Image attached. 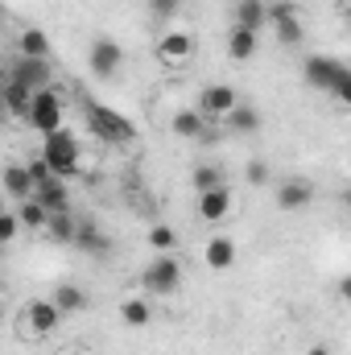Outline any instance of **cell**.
Returning <instances> with one entry per match:
<instances>
[{
    "label": "cell",
    "instance_id": "1",
    "mask_svg": "<svg viewBox=\"0 0 351 355\" xmlns=\"http://www.w3.org/2000/svg\"><path fill=\"white\" fill-rule=\"evenodd\" d=\"M37 157L46 162V170H50V174L62 178V182L83 170V145H79V137H75L67 124L42 137V153H37Z\"/></svg>",
    "mask_w": 351,
    "mask_h": 355
},
{
    "label": "cell",
    "instance_id": "2",
    "mask_svg": "<svg viewBox=\"0 0 351 355\" xmlns=\"http://www.w3.org/2000/svg\"><path fill=\"white\" fill-rule=\"evenodd\" d=\"M83 116H87L91 137H99L103 145H132V141H137V124H132L124 112L108 107V103L87 99V103H83Z\"/></svg>",
    "mask_w": 351,
    "mask_h": 355
},
{
    "label": "cell",
    "instance_id": "3",
    "mask_svg": "<svg viewBox=\"0 0 351 355\" xmlns=\"http://www.w3.org/2000/svg\"><path fill=\"white\" fill-rule=\"evenodd\" d=\"M302 75H306L310 87L331 91L339 103H351V71H348V62H339V58H331V54H310L306 67H302Z\"/></svg>",
    "mask_w": 351,
    "mask_h": 355
},
{
    "label": "cell",
    "instance_id": "4",
    "mask_svg": "<svg viewBox=\"0 0 351 355\" xmlns=\"http://www.w3.org/2000/svg\"><path fill=\"white\" fill-rule=\"evenodd\" d=\"M58 327H62V314L54 310L50 297H33V302H25V310H21V318H17V331H21L25 339H50Z\"/></svg>",
    "mask_w": 351,
    "mask_h": 355
},
{
    "label": "cell",
    "instance_id": "5",
    "mask_svg": "<svg viewBox=\"0 0 351 355\" xmlns=\"http://www.w3.org/2000/svg\"><path fill=\"white\" fill-rule=\"evenodd\" d=\"M141 285H145V293L149 297H170L182 289V265H178L174 252H162L153 265L141 272Z\"/></svg>",
    "mask_w": 351,
    "mask_h": 355
},
{
    "label": "cell",
    "instance_id": "6",
    "mask_svg": "<svg viewBox=\"0 0 351 355\" xmlns=\"http://www.w3.org/2000/svg\"><path fill=\"white\" fill-rule=\"evenodd\" d=\"M25 124L37 128L42 137L54 132V128H62V95H58L54 87L33 91V103H29V120H25Z\"/></svg>",
    "mask_w": 351,
    "mask_h": 355
},
{
    "label": "cell",
    "instance_id": "7",
    "mask_svg": "<svg viewBox=\"0 0 351 355\" xmlns=\"http://www.w3.org/2000/svg\"><path fill=\"white\" fill-rule=\"evenodd\" d=\"M87 67L95 79H112V75H120V67H124V50H120V42H112V37H95L87 50Z\"/></svg>",
    "mask_w": 351,
    "mask_h": 355
},
{
    "label": "cell",
    "instance_id": "8",
    "mask_svg": "<svg viewBox=\"0 0 351 355\" xmlns=\"http://www.w3.org/2000/svg\"><path fill=\"white\" fill-rule=\"evenodd\" d=\"M236 103H240V95L228 87V83H211V87H203V95H198V107H194V112H198L207 124H215V120H223Z\"/></svg>",
    "mask_w": 351,
    "mask_h": 355
},
{
    "label": "cell",
    "instance_id": "9",
    "mask_svg": "<svg viewBox=\"0 0 351 355\" xmlns=\"http://www.w3.org/2000/svg\"><path fill=\"white\" fill-rule=\"evenodd\" d=\"M153 50H157V62H162V67L178 71V67H186V62L194 58V37H190L186 29H174V33H166Z\"/></svg>",
    "mask_w": 351,
    "mask_h": 355
},
{
    "label": "cell",
    "instance_id": "10",
    "mask_svg": "<svg viewBox=\"0 0 351 355\" xmlns=\"http://www.w3.org/2000/svg\"><path fill=\"white\" fill-rule=\"evenodd\" d=\"M17 83H25L29 91H42V87H54V62L50 58H17L12 75Z\"/></svg>",
    "mask_w": 351,
    "mask_h": 355
},
{
    "label": "cell",
    "instance_id": "11",
    "mask_svg": "<svg viewBox=\"0 0 351 355\" xmlns=\"http://www.w3.org/2000/svg\"><path fill=\"white\" fill-rule=\"evenodd\" d=\"M310 202H314V186L306 178H285L277 186V207L281 211H306Z\"/></svg>",
    "mask_w": 351,
    "mask_h": 355
},
{
    "label": "cell",
    "instance_id": "12",
    "mask_svg": "<svg viewBox=\"0 0 351 355\" xmlns=\"http://www.w3.org/2000/svg\"><path fill=\"white\" fill-rule=\"evenodd\" d=\"M232 215V190L228 186H215V190H203L198 194V219L203 223H219Z\"/></svg>",
    "mask_w": 351,
    "mask_h": 355
},
{
    "label": "cell",
    "instance_id": "13",
    "mask_svg": "<svg viewBox=\"0 0 351 355\" xmlns=\"http://www.w3.org/2000/svg\"><path fill=\"white\" fill-rule=\"evenodd\" d=\"M50 302H54V310L67 318V314H83L91 306V297H87V289H79L75 281H58L54 285V293H50Z\"/></svg>",
    "mask_w": 351,
    "mask_h": 355
},
{
    "label": "cell",
    "instance_id": "14",
    "mask_svg": "<svg viewBox=\"0 0 351 355\" xmlns=\"http://www.w3.org/2000/svg\"><path fill=\"white\" fill-rule=\"evenodd\" d=\"M203 265L211 268V272H228V268L236 265V240L232 236H211L207 248H203Z\"/></svg>",
    "mask_w": 351,
    "mask_h": 355
},
{
    "label": "cell",
    "instance_id": "15",
    "mask_svg": "<svg viewBox=\"0 0 351 355\" xmlns=\"http://www.w3.org/2000/svg\"><path fill=\"white\" fill-rule=\"evenodd\" d=\"M0 186H4V194L12 198V202H25V198H33V178L25 170V162H12V166H4L0 170Z\"/></svg>",
    "mask_w": 351,
    "mask_h": 355
},
{
    "label": "cell",
    "instance_id": "16",
    "mask_svg": "<svg viewBox=\"0 0 351 355\" xmlns=\"http://www.w3.org/2000/svg\"><path fill=\"white\" fill-rule=\"evenodd\" d=\"M75 248H83L87 257H108V252H112V240L99 232L95 219H79V223H75Z\"/></svg>",
    "mask_w": 351,
    "mask_h": 355
},
{
    "label": "cell",
    "instance_id": "17",
    "mask_svg": "<svg viewBox=\"0 0 351 355\" xmlns=\"http://www.w3.org/2000/svg\"><path fill=\"white\" fill-rule=\"evenodd\" d=\"M54 46H50V33L37 29V25H25L17 33V58H50Z\"/></svg>",
    "mask_w": 351,
    "mask_h": 355
},
{
    "label": "cell",
    "instance_id": "18",
    "mask_svg": "<svg viewBox=\"0 0 351 355\" xmlns=\"http://www.w3.org/2000/svg\"><path fill=\"white\" fill-rule=\"evenodd\" d=\"M257 50H261V33L232 25V37H228V58H232V62H252V58H257Z\"/></svg>",
    "mask_w": 351,
    "mask_h": 355
},
{
    "label": "cell",
    "instance_id": "19",
    "mask_svg": "<svg viewBox=\"0 0 351 355\" xmlns=\"http://www.w3.org/2000/svg\"><path fill=\"white\" fill-rule=\"evenodd\" d=\"M33 198H37L46 211H67V207H71V190H67L62 178H46V182H37V186H33Z\"/></svg>",
    "mask_w": 351,
    "mask_h": 355
},
{
    "label": "cell",
    "instance_id": "20",
    "mask_svg": "<svg viewBox=\"0 0 351 355\" xmlns=\"http://www.w3.org/2000/svg\"><path fill=\"white\" fill-rule=\"evenodd\" d=\"M29 103H33V91L25 87V83H17V79H4V99H0V107H4L12 120H29Z\"/></svg>",
    "mask_w": 351,
    "mask_h": 355
},
{
    "label": "cell",
    "instance_id": "21",
    "mask_svg": "<svg viewBox=\"0 0 351 355\" xmlns=\"http://www.w3.org/2000/svg\"><path fill=\"white\" fill-rule=\"evenodd\" d=\"M75 223H79V219H75V215H71V207H67V211H50V219H46V227H42V232H46L54 244H62V248H67V244H75Z\"/></svg>",
    "mask_w": 351,
    "mask_h": 355
},
{
    "label": "cell",
    "instance_id": "22",
    "mask_svg": "<svg viewBox=\"0 0 351 355\" xmlns=\"http://www.w3.org/2000/svg\"><path fill=\"white\" fill-rule=\"evenodd\" d=\"M170 132L182 137V141H203L211 128H207V120L190 107V112H174V120H170Z\"/></svg>",
    "mask_w": 351,
    "mask_h": 355
},
{
    "label": "cell",
    "instance_id": "23",
    "mask_svg": "<svg viewBox=\"0 0 351 355\" xmlns=\"http://www.w3.org/2000/svg\"><path fill=\"white\" fill-rule=\"evenodd\" d=\"M223 124H228L232 132H240V137H252V132L261 128V112H257L252 103H236V107L223 116Z\"/></svg>",
    "mask_w": 351,
    "mask_h": 355
},
{
    "label": "cell",
    "instance_id": "24",
    "mask_svg": "<svg viewBox=\"0 0 351 355\" xmlns=\"http://www.w3.org/2000/svg\"><path fill=\"white\" fill-rule=\"evenodd\" d=\"M232 21L240 25V29H252V33H261L264 25V0H236V8H232Z\"/></svg>",
    "mask_w": 351,
    "mask_h": 355
},
{
    "label": "cell",
    "instance_id": "25",
    "mask_svg": "<svg viewBox=\"0 0 351 355\" xmlns=\"http://www.w3.org/2000/svg\"><path fill=\"white\" fill-rule=\"evenodd\" d=\"M12 215H17V223H21L25 232H42V227H46V219H50V211H46L37 198H25V202H17V211H12Z\"/></svg>",
    "mask_w": 351,
    "mask_h": 355
},
{
    "label": "cell",
    "instance_id": "26",
    "mask_svg": "<svg viewBox=\"0 0 351 355\" xmlns=\"http://www.w3.org/2000/svg\"><path fill=\"white\" fill-rule=\"evenodd\" d=\"M120 322H128V327H149V322H153V302H149V297H128V302H120Z\"/></svg>",
    "mask_w": 351,
    "mask_h": 355
},
{
    "label": "cell",
    "instance_id": "27",
    "mask_svg": "<svg viewBox=\"0 0 351 355\" xmlns=\"http://www.w3.org/2000/svg\"><path fill=\"white\" fill-rule=\"evenodd\" d=\"M273 29H277V42H281V46H302V37H306V29H302L298 12H293V17H281V21H273Z\"/></svg>",
    "mask_w": 351,
    "mask_h": 355
},
{
    "label": "cell",
    "instance_id": "28",
    "mask_svg": "<svg viewBox=\"0 0 351 355\" xmlns=\"http://www.w3.org/2000/svg\"><path fill=\"white\" fill-rule=\"evenodd\" d=\"M149 248H153V252H174L178 232L170 227V223H153V227H149Z\"/></svg>",
    "mask_w": 351,
    "mask_h": 355
},
{
    "label": "cell",
    "instance_id": "29",
    "mask_svg": "<svg viewBox=\"0 0 351 355\" xmlns=\"http://www.w3.org/2000/svg\"><path fill=\"white\" fill-rule=\"evenodd\" d=\"M223 178H228V174H223V166H198L190 182H194V190L203 194V190H215V186H228Z\"/></svg>",
    "mask_w": 351,
    "mask_h": 355
},
{
    "label": "cell",
    "instance_id": "30",
    "mask_svg": "<svg viewBox=\"0 0 351 355\" xmlns=\"http://www.w3.org/2000/svg\"><path fill=\"white\" fill-rule=\"evenodd\" d=\"M17 232H21L17 215H12V211H0V248H4V244H12V240H17Z\"/></svg>",
    "mask_w": 351,
    "mask_h": 355
},
{
    "label": "cell",
    "instance_id": "31",
    "mask_svg": "<svg viewBox=\"0 0 351 355\" xmlns=\"http://www.w3.org/2000/svg\"><path fill=\"white\" fill-rule=\"evenodd\" d=\"M178 8H182V0H149V12H153L157 21H170V17H178Z\"/></svg>",
    "mask_w": 351,
    "mask_h": 355
},
{
    "label": "cell",
    "instance_id": "32",
    "mask_svg": "<svg viewBox=\"0 0 351 355\" xmlns=\"http://www.w3.org/2000/svg\"><path fill=\"white\" fill-rule=\"evenodd\" d=\"M244 174H248V182H252V186H268V166H264V162H248V170H244Z\"/></svg>",
    "mask_w": 351,
    "mask_h": 355
},
{
    "label": "cell",
    "instance_id": "33",
    "mask_svg": "<svg viewBox=\"0 0 351 355\" xmlns=\"http://www.w3.org/2000/svg\"><path fill=\"white\" fill-rule=\"evenodd\" d=\"M25 170H29V178H33V186H37V182H46V178H54L50 170H46V162H42V157H33V162H25Z\"/></svg>",
    "mask_w": 351,
    "mask_h": 355
},
{
    "label": "cell",
    "instance_id": "34",
    "mask_svg": "<svg viewBox=\"0 0 351 355\" xmlns=\"http://www.w3.org/2000/svg\"><path fill=\"white\" fill-rule=\"evenodd\" d=\"M306 355H335V352H331V347H323V343H314V347H310Z\"/></svg>",
    "mask_w": 351,
    "mask_h": 355
},
{
    "label": "cell",
    "instance_id": "35",
    "mask_svg": "<svg viewBox=\"0 0 351 355\" xmlns=\"http://www.w3.org/2000/svg\"><path fill=\"white\" fill-rule=\"evenodd\" d=\"M0 99H4V79H0Z\"/></svg>",
    "mask_w": 351,
    "mask_h": 355
}]
</instances>
